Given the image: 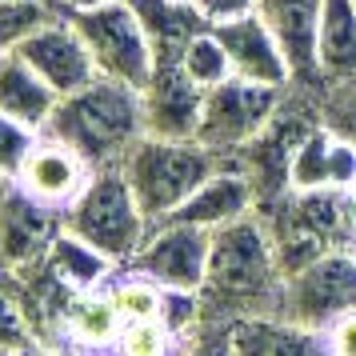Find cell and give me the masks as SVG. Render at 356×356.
I'll use <instances>...</instances> for the list:
<instances>
[{
	"label": "cell",
	"mask_w": 356,
	"mask_h": 356,
	"mask_svg": "<svg viewBox=\"0 0 356 356\" xmlns=\"http://www.w3.org/2000/svg\"><path fill=\"white\" fill-rule=\"evenodd\" d=\"M280 289H284V268L268 225L257 212L212 232L209 273L200 289L204 316L216 312V321H236L248 312H276Z\"/></svg>",
	"instance_id": "cell-1"
},
{
	"label": "cell",
	"mask_w": 356,
	"mask_h": 356,
	"mask_svg": "<svg viewBox=\"0 0 356 356\" xmlns=\"http://www.w3.org/2000/svg\"><path fill=\"white\" fill-rule=\"evenodd\" d=\"M44 132L76 148L92 168H120L124 156L148 136L140 88L97 76L81 92L60 97Z\"/></svg>",
	"instance_id": "cell-2"
},
{
	"label": "cell",
	"mask_w": 356,
	"mask_h": 356,
	"mask_svg": "<svg viewBox=\"0 0 356 356\" xmlns=\"http://www.w3.org/2000/svg\"><path fill=\"white\" fill-rule=\"evenodd\" d=\"M216 168L220 156L200 140H164V136H145L120 164L129 188L136 193L152 225L168 220Z\"/></svg>",
	"instance_id": "cell-3"
},
{
	"label": "cell",
	"mask_w": 356,
	"mask_h": 356,
	"mask_svg": "<svg viewBox=\"0 0 356 356\" xmlns=\"http://www.w3.org/2000/svg\"><path fill=\"white\" fill-rule=\"evenodd\" d=\"M65 228L92 244L100 257H108L116 268H129L152 232V220L145 216L120 168H97L84 193L65 209Z\"/></svg>",
	"instance_id": "cell-4"
},
{
	"label": "cell",
	"mask_w": 356,
	"mask_h": 356,
	"mask_svg": "<svg viewBox=\"0 0 356 356\" xmlns=\"http://www.w3.org/2000/svg\"><path fill=\"white\" fill-rule=\"evenodd\" d=\"M72 24L81 29L84 44L92 52L97 76L120 81L129 88H145L156 68V49L129 0H104L84 13H72Z\"/></svg>",
	"instance_id": "cell-5"
},
{
	"label": "cell",
	"mask_w": 356,
	"mask_h": 356,
	"mask_svg": "<svg viewBox=\"0 0 356 356\" xmlns=\"http://www.w3.org/2000/svg\"><path fill=\"white\" fill-rule=\"evenodd\" d=\"M280 97H284V88H264V84L228 76L225 84L204 92L196 140L212 148L216 156L252 148L280 116Z\"/></svg>",
	"instance_id": "cell-6"
},
{
	"label": "cell",
	"mask_w": 356,
	"mask_h": 356,
	"mask_svg": "<svg viewBox=\"0 0 356 356\" xmlns=\"http://www.w3.org/2000/svg\"><path fill=\"white\" fill-rule=\"evenodd\" d=\"M276 312L308 328H328L340 316L356 312V248L324 252L289 273Z\"/></svg>",
	"instance_id": "cell-7"
},
{
	"label": "cell",
	"mask_w": 356,
	"mask_h": 356,
	"mask_svg": "<svg viewBox=\"0 0 356 356\" xmlns=\"http://www.w3.org/2000/svg\"><path fill=\"white\" fill-rule=\"evenodd\" d=\"M209 248L212 232L180 225V220H161V225H152V232L145 236L129 268L156 280L168 292H196L200 296L204 273H209Z\"/></svg>",
	"instance_id": "cell-8"
},
{
	"label": "cell",
	"mask_w": 356,
	"mask_h": 356,
	"mask_svg": "<svg viewBox=\"0 0 356 356\" xmlns=\"http://www.w3.org/2000/svg\"><path fill=\"white\" fill-rule=\"evenodd\" d=\"M17 56L29 68L40 72V81L49 84L56 97H72V92H81L84 84L97 81L92 52H88L81 29L72 24L68 13L52 17L44 29H36V33L17 49Z\"/></svg>",
	"instance_id": "cell-9"
},
{
	"label": "cell",
	"mask_w": 356,
	"mask_h": 356,
	"mask_svg": "<svg viewBox=\"0 0 356 356\" xmlns=\"http://www.w3.org/2000/svg\"><path fill=\"white\" fill-rule=\"evenodd\" d=\"M65 228V212L24 196L17 184L0 193V268L24 273L49 257L52 241Z\"/></svg>",
	"instance_id": "cell-10"
},
{
	"label": "cell",
	"mask_w": 356,
	"mask_h": 356,
	"mask_svg": "<svg viewBox=\"0 0 356 356\" xmlns=\"http://www.w3.org/2000/svg\"><path fill=\"white\" fill-rule=\"evenodd\" d=\"M220 49H225L228 65H232V76L252 84H264V88H289L296 76H292V65L280 40L273 36V29L264 24L260 13H248V17L225 20V24H209Z\"/></svg>",
	"instance_id": "cell-11"
},
{
	"label": "cell",
	"mask_w": 356,
	"mask_h": 356,
	"mask_svg": "<svg viewBox=\"0 0 356 356\" xmlns=\"http://www.w3.org/2000/svg\"><path fill=\"white\" fill-rule=\"evenodd\" d=\"M92 164L84 161L76 148H68L65 140H56L49 132H40V140L33 145L29 161L20 168V177L13 180L24 196H33L49 209L65 212L76 196L84 193V184L92 180Z\"/></svg>",
	"instance_id": "cell-12"
},
{
	"label": "cell",
	"mask_w": 356,
	"mask_h": 356,
	"mask_svg": "<svg viewBox=\"0 0 356 356\" xmlns=\"http://www.w3.org/2000/svg\"><path fill=\"white\" fill-rule=\"evenodd\" d=\"M145 100V129L148 136L164 140H196L200 129V108H204V88H196L177 60H156L148 84L140 88Z\"/></svg>",
	"instance_id": "cell-13"
},
{
	"label": "cell",
	"mask_w": 356,
	"mask_h": 356,
	"mask_svg": "<svg viewBox=\"0 0 356 356\" xmlns=\"http://www.w3.org/2000/svg\"><path fill=\"white\" fill-rule=\"evenodd\" d=\"M356 145L337 129H308L289 161V193H348Z\"/></svg>",
	"instance_id": "cell-14"
},
{
	"label": "cell",
	"mask_w": 356,
	"mask_h": 356,
	"mask_svg": "<svg viewBox=\"0 0 356 356\" xmlns=\"http://www.w3.org/2000/svg\"><path fill=\"white\" fill-rule=\"evenodd\" d=\"M232 356H332L328 328H308L280 312H248L228 321Z\"/></svg>",
	"instance_id": "cell-15"
},
{
	"label": "cell",
	"mask_w": 356,
	"mask_h": 356,
	"mask_svg": "<svg viewBox=\"0 0 356 356\" xmlns=\"http://www.w3.org/2000/svg\"><path fill=\"white\" fill-rule=\"evenodd\" d=\"M257 200H260V193L244 168H216L168 220L204 228V232H220V228L252 216L257 212Z\"/></svg>",
	"instance_id": "cell-16"
},
{
	"label": "cell",
	"mask_w": 356,
	"mask_h": 356,
	"mask_svg": "<svg viewBox=\"0 0 356 356\" xmlns=\"http://www.w3.org/2000/svg\"><path fill=\"white\" fill-rule=\"evenodd\" d=\"M324 0H260L257 13L273 29L280 49L289 56L296 81H321L316 72V24Z\"/></svg>",
	"instance_id": "cell-17"
},
{
	"label": "cell",
	"mask_w": 356,
	"mask_h": 356,
	"mask_svg": "<svg viewBox=\"0 0 356 356\" xmlns=\"http://www.w3.org/2000/svg\"><path fill=\"white\" fill-rule=\"evenodd\" d=\"M60 97L40 81V72L29 68L17 52H0V113L44 132Z\"/></svg>",
	"instance_id": "cell-18"
},
{
	"label": "cell",
	"mask_w": 356,
	"mask_h": 356,
	"mask_svg": "<svg viewBox=\"0 0 356 356\" xmlns=\"http://www.w3.org/2000/svg\"><path fill=\"white\" fill-rule=\"evenodd\" d=\"M316 72L324 84L356 81V0H324L316 24Z\"/></svg>",
	"instance_id": "cell-19"
},
{
	"label": "cell",
	"mask_w": 356,
	"mask_h": 356,
	"mask_svg": "<svg viewBox=\"0 0 356 356\" xmlns=\"http://www.w3.org/2000/svg\"><path fill=\"white\" fill-rule=\"evenodd\" d=\"M120 328L124 321L108 289L76 292L65 308V348H116Z\"/></svg>",
	"instance_id": "cell-20"
},
{
	"label": "cell",
	"mask_w": 356,
	"mask_h": 356,
	"mask_svg": "<svg viewBox=\"0 0 356 356\" xmlns=\"http://www.w3.org/2000/svg\"><path fill=\"white\" fill-rule=\"evenodd\" d=\"M44 268H49L65 289L72 292H92L104 289L116 276V264L108 257H100L92 244H84L81 236H72L68 228H60V236L52 241L49 257H44Z\"/></svg>",
	"instance_id": "cell-21"
},
{
	"label": "cell",
	"mask_w": 356,
	"mask_h": 356,
	"mask_svg": "<svg viewBox=\"0 0 356 356\" xmlns=\"http://www.w3.org/2000/svg\"><path fill=\"white\" fill-rule=\"evenodd\" d=\"M136 8V17L145 24L148 40L156 49V60H177L180 49L193 40L200 29H209L196 17L193 4H177V0H129Z\"/></svg>",
	"instance_id": "cell-22"
},
{
	"label": "cell",
	"mask_w": 356,
	"mask_h": 356,
	"mask_svg": "<svg viewBox=\"0 0 356 356\" xmlns=\"http://www.w3.org/2000/svg\"><path fill=\"white\" fill-rule=\"evenodd\" d=\"M113 296L120 321H164V305H168V289H161L156 280L132 273V268H116V276L104 284Z\"/></svg>",
	"instance_id": "cell-23"
},
{
	"label": "cell",
	"mask_w": 356,
	"mask_h": 356,
	"mask_svg": "<svg viewBox=\"0 0 356 356\" xmlns=\"http://www.w3.org/2000/svg\"><path fill=\"white\" fill-rule=\"evenodd\" d=\"M177 65L184 68V76H188L196 88H204V92L232 76V65H228V56H225V49H220V40H216L212 29H200V33L180 49Z\"/></svg>",
	"instance_id": "cell-24"
},
{
	"label": "cell",
	"mask_w": 356,
	"mask_h": 356,
	"mask_svg": "<svg viewBox=\"0 0 356 356\" xmlns=\"http://www.w3.org/2000/svg\"><path fill=\"white\" fill-rule=\"evenodd\" d=\"M0 348L4 353H24V348H40L24 308V292H20V276L0 268Z\"/></svg>",
	"instance_id": "cell-25"
},
{
	"label": "cell",
	"mask_w": 356,
	"mask_h": 356,
	"mask_svg": "<svg viewBox=\"0 0 356 356\" xmlns=\"http://www.w3.org/2000/svg\"><path fill=\"white\" fill-rule=\"evenodd\" d=\"M52 17H60L52 0H4L0 4V52H17Z\"/></svg>",
	"instance_id": "cell-26"
},
{
	"label": "cell",
	"mask_w": 356,
	"mask_h": 356,
	"mask_svg": "<svg viewBox=\"0 0 356 356\" xmlns=\"http://www.w3.org/2000/svg\"><path fill=\"white\" fill-rule=\"evenodd\" d=\"M180 337L164 321H132L120 328L116 356H177Z\"/></svg>",
	"instance_id": "cell-27"
},
{
	"label": "cell",
	"mask_w": 356,
	"mask_h": 356,
	"mask_svg": "<svg viewBox=\"0 0 356 356\" xmlns=\"http://www.w3.org/2000/svg\"><path fill=\"white\" fill-rule=\"evenodd\" d=\"M36 140H40L36 129H29V124H20V120L0 113V180L4 184H13L20 177V168H24Z\"/></svg>",
	"instance_id": "cell-28"
},
{
	"label": "cell",
	"mask_w": 356,
	"mask_h": 356,
	"mask_svg": "<svg viewBox=\"0 0 356 356\" xmlns=\"http://www.w3.org/2000/svg\"><path fill=\"white\" fill-rule=\"evenodd\" d=\"M177 356H232V344H228V321H212V316H204L188 337L180 340Z\"/></svg>",
	"instance_id": "cell-29"
},
{
	"label": "cell",
	"mask_w": 356,
	"mask_h": 356,
	"mask_svg": "<svg viewBox=\"0 0 356 356\" xmlns=\"http://www.w3.org/2000/svg\"><path fill=\"white\" fill-rule=\"evenodd\" d=\"M188 4L196 8V17L204 20V24H225V20L257 13L260 0H188Z\"/></svg>",
	"instance_id": "cell-30"
},
{
	"label": "cell",
	"mask_w": 356,
	"mask_h": 356,
	"mask_svg": "<svg viewBox=\"0 0 356 356\" xmlns=\"http://www.w3.org/2000/svg\"><path fill=\"white\" fill-rule=\"evenodd\" d=\"M328 348H332V356H356V312L328 324Z\"/></svg>",
	"instance_id": "cell-31"
},
{
	"label": "cell",
	"mask_w": 356,
	"mask_h": 356,
	"mask_svg": "<svg viewBox=\"0 0 356 356\" xmlns=\"http://www.w3.org/2000/svg\"><path fill=\"white\" fill-rule=\"evenodd\" d=\"M52 4L72 17V13H84V8H92V4H104V0H52Z\"/></svg>",
	"instance_id": "cell-32"
},
{
	"label": "cell",
	"mask_w": 356,
	"mask_h": 356,
	"mask_svg": "<svg viewBox=\"0 0 356 356\" xmlns=\"http://www.w3.org/2000/svg\"><path fill=\"white\" fill-rule=\"evenodd\" d=\"M52 356H116V348H56Z\"/></svg>",
	"instance_id": "cell-33"
},
{
	"label": "cell",
	"mask_w": 356,
	"mask_h": 356,
	"mask_svg": "<svg viewBox=\"0 0 356 356\" xmlns=\"http://www.w3.org/2000/svg\"><path fill=\"white\" fill-rule=\"evenodd\" d=\"M13 356H52L49 348H24V353H13Z\"/></svg>",
	"instance_id": "cell-34"
},
{
	"label": "cell",
	"mask_w": 356,
	"mask_h": 356,
	"mask_svg": "<svg viewBox=\"0 0 356 356\" xmlns=\"http://www.w3.org/2000/svg\"><path fill=\"white\" fill-rule=\"evenodd\" d=\"M348 196H353V200H356V177H353V184H348Z\"/></svg>",
	"instance_id": "cell-35"
},
{
	"label": "cell",
	"mask_w": 356,
	"mask_h": 356,
	"mask_svg": "<svg viewBox=\"0 0 356 356\" xmlns=\"http://www.w3.org/2000/svg\"><path fill=\"white\" fill-rule=\"evenodd\" d=\"M4 188H8V184H4V180H0V193H4Z\"/></svg>",
	"instance_id": "cell-36"
},
{
	"label": "cell",
	"mask_w": 356,
	"mask_h": 356,
	"mask_svg": "<svg viewBox=\"0 0 356 356\" xmlns=\"http://www.w3.org/2000/svg\"><path fill=\"white\" fill-rule=\"evenodd\" d=\"M0 356H13V353H4V348H0Z\"/></svg>",
	"instance_id": "cell-37"
},
{
	"label": "cell",
	"mask_w": 356,
	"mask_h": 356,
	"mask_svg": "<svg viewBox=\"0 0 356 356\" xmlns=\"http://www.w3.org/2000/svg\"><path fill=\"white\" fill-rule=\"evenodd\" d=\"M177 4H188V0H177Z\"/></svg>",
	"instance_id": "cell-38"
},
{
	"label": "cell",
	"mask_w": 356,
	"mask_h": 356,
	"mask_svg": "<svg viewBox=\"0 0 356 356\" xmlns=\"http://www.w3.org/2000/svg\"><path fill=\"white\" fill-rule=\"evenodd\" d=\"M0 4H4V0H0Z\"/></svg>",
	"instance_id": "cell-39"
}]
</instances>
